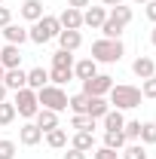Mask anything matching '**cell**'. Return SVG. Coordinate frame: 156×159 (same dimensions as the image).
<instances>
[{
	"mask_svg": "<svg viewBox=\"0 0 156 159\" xmlns=\"http://www.w3.org/2000/svg\"><path fill=\"white\" fill-rule=\"evenodd\" d=\"M132 3H150V0H132Z\"/></svg>",
	"mask_w": 156,
	"mask_h": 159,
	"instance_id": "obj_45",
	"label": "cell"
},
{
	"mask_svg": "<svg viewBox=\"0 0 156 159\" xmlns=\"http://www.w3.org/2000/svg\"><path fill=\"white\" fill-rule=\"evenodd\" d=\"M150 43L156 46V25H153V31H150Z\"/></svg>",
	"mask_w": 156,
	"mask_h": 159,
	"instance_id": "obj_43",
	"label": "cell"
},
{
	"mask_svg": "<svg viewBox=\"0 0 156 159\" xmlns=\"http://www.w3.org/2000/svg\"><path fill=\"white\" fill-rule=\"evenodd\" d=\"M119 159H147V144H141V141H132V144H126L122 147V156Z\"/></svg>",
	"mask_w": 156,
	"mask_h": 159,
	"instance_id": "obj_22",
	"label": "cell"
},
{
	"mask_svg": "<svg viewBox=\"0 0 156 159\" xmlns=\"http://www.w3.org/2000/svg\"><path fill=\"white\" fill-rule=\"evenodd\" d=\"M122 135H126V141H129V144H132V141H138V135H141V122H138V119H126Z\"/></svg>",
	"mask_w": 156,
	"mask_h": 159,
	"instance_id": "obj_33",
	"label": "cell"
},
{
	"mask_svg": "<svg viewBox=\"0 0 156 159\" xmlns=\"http://www.w3.org/2000/svg\"><path fill=\"white\" fill-rule=\"evenodd\" d=\"M34 125H37L40 132L46 135V132L58 129V113H55V110H43V107H40V110H37V116H34Z\"/></svg>",
	"mask_w": 156,
	"mask_h": 159,
	"instance_id": "obj_10",
	"label": "cell"
},
{
	"mask_svg": "<svg viewBox=\"0 0 156 159\" xmlns=\"http://www.w3.org/2000/svg\"><path fill=\"white\" fill-rule=\"evenodd\" d=\"M19 141L25 144V147H37L40 141H43V132H40L34 122H25V125L19 129Z\"/></svg>",
	"mask_w": 156,
	"mask_h": 159,
	"instance_id": "obj_12",
	"label": "cell"
},
{
	"mask_svg": "<svg viewBox=\"0 0 156 159\" xmlns=\"http://www.w3.org/2000/svg\"><path fill=\"white\" fill-rule=\"evenodd\" d=\"M101 3H104V6H110V9H113V6H119V3H122V0H101Z\"/></svg>",
	"mask_w": 156,
	"mask_h": 159,
	"instance_id": "obj_41",
	"label": "cell"
},
{
	"mask_svg": "<svg viewBox=\"0 0 156 159\" xmlns=\"http://www.w3.org/2000/svg\"><path fill=\"white\" fill-rule=\"evenodd\" d=\"M19 12H21V19H28L31 25H34L37 19H43V16H46V12H43V3H40V0H25Z\"/></svg>",
	"mask_w": 156,
	"mask_h": 159,
	"instance_id": "obj_19",
	"label": "cell"
},
{
	"mask_svg": "<svg viewBox=\"0 0 156 159\" xmlns=\"http://www.w3.org/2000/svg\"><path fill=\"white\" fill-rule=\"evenodd\" d=\"M61 31H80L83 28V9H74V6H64L58 16Z\"/></svg>",
	"mask_w": 156,
	"mask_h": 159,
	"instance_id": "obj_7",
	"label": "cell"
},
{
	"mask_svg": "<svg viewBox=\"0 0 156 159\" xmlns=\"http://www.w3.org/2000/svg\"><path fill=\"white\" fill-rule=\"evenodd\" d=\"M67 107H71L74 113H86V107H89V95H86V92L71 95V98H67Z\"/></svg>",
	"mask_w": 156,
	"mask_h": 159,
	"instance_id": "obj_31",
	"label": "cell"
},
{
	"mask_svg": "<svg viewBox=\"0 0 156 159\" xmlns=\"http://www.w3.org/2000/svg\"><path fill=\"white\" fill-rule=\"evenodd\" d=\"M98 31H101L107 40H119V34H122V25H117L113 19H104V25H101Z\"/></svg>",
	"mask_w": 156,
	"mask_h": 159,
	"instance_id": "obj_30",
	"label": "cell"
},
{
	"mask_svg": "<svg viewBox=\"0 0 156 159\" xmlns=\"http://www.w3.org/2000/svg\"><path fill=\"white\" fill-rule=\"evenodd\" d=\"M107 19H113V21H117V25H122V28H126V25H129V21H132V9H129V6H122V3H119V6H113V9H110V12H107Z\"/></svg>",
	"mask_w": 156,
	"mask_h": 159,
	"instance_id": "obj_24",
	"label": "cell"
},
{
	"mask_svg": "<svg viewBox=\"0 0 156 159\" xmlns=\"http://www.w3.org/2000/svg\"><path fill=\"white\" fill-rule=\"evenodd\" d=\"M107 110H110V101L104 98V95H95V98H89V107H86V116H92V119L98 122V119L104 116Z\"/></svg>",
	"mask_w": 156,
	"mask_h": 159,
	"instance_id": "obj_15",
	"label": "cell"
},
{
	"mask_svg": "<svg viewBox=\"0 0 156 159\" xmlns=\"http://www.w3.org/2000/svg\"><path fill=\"white\" fill-rule=\"evenodd\" d=\"M0 3H3V0H0Z\"/></svg>",
	"mask_w": 156,
	"mask_h": 159,
	"instance_id": "obj_46",
	"label": "cell"
},
{
	"mask_svg": "<svg viewBox=\"0 0 156 159\" xmlns=\"http://www.w3.org/2000/svg\"><path fill=\"white\" fill-rule=\"evenodd\" d=\"M0 64L9 70V67H19L21 64V46H12V43H6V46H0Z\"/></svg>",
	"mask_w": 156,
	"mask_h": 159,
	"instance_id": "obj_9",
	"label": "cell"
},
{
	"mask_svg": "<svg viewBox=\"0 0 156 159\" xmlns=\"http://www.w3.org/2000/svg\"><path fill=\"white\" fill-rule=\"evenodd\" d=\"M138 141H141V144H156V122H141Z\"/></svg>",
	"mask_w": 156,
	"mask_h": 159,
	"instance_id": "obj_32",
	"label": "cell"
},
{
	"mask_svg": "<svg viewBox=\"0 0 156 159\" xmlns=\"http://www.w3.org/2000/svg\"><path fill=\"white\" fill-rule=\"evenodd\" d=\"M132 74H135V77H141V80L153 77V74H156V64H153V58H147V55H138V58L132 61Z\"/></svg>",
	"mask_w": 156,
	"mask_h": 159,
	"instance_id": "obj_13",
	"label": "cell"
},
{
	"mask_svg": "<svg viewBox=\"0 0 156 159\" xmlns=\"http://www.w3.org/2000/svg\"><path fill=\"white\" fill-rule=\"evenodd\" d=\"M16 116H19V113H16V104H12L9 98H6V101H0V125H9V122H12Z\"/></svg>",
	"mask_w": 156,
	"mask_h": 159,
	"instance_id": "obj_29",
	"label": "cell"
},
{
	"mask_svg": "<svg viewBox=\"0 0 156 159\" xmlns=\"http://www.w3.org/2000/svg\"><path fill=\"white\" fill-rule=\"evenodd\" d=\"M71 129H77V132H92V129H95V119L86 116V113H74V119H71Z\"/></svg>",
	"mask_w": 156,
	"mask_h": 159,
	"instance_id": "obj_25",
	"label": "cell"
},
{
	"mask_svg": "<svg viewBox=\"0 0 156 159\" xmlns=\"http://www.w3.org/2000/svg\"><path fill=\"white\" fill-rule=\"evenodd\" d=\"M101 122H104V132H122V125H126V116H122V110H107L104 116H101Z\"/></svg>",
	"mask_w": 156,
	"mask_h": 159,
	"instance_id": "obj_18",
	"label": "cell"
},
{
	"mask_svg": "<svg viewBox=\"0 0 156 159\" xmlns=\"http://www.w3.org/2000/svg\"><path fill=\"white\" fill-rule=\"evenodd\" d=\"M92 0H67V6H74V9H86Z\"/></svg>",
	"mask_w": 156,
	"mask_h": 159,
	"instance_id": "obj_40",
	"label": "cell"
},
{
	"mask_svg": "<svg viewBox=\"0 0 156 159\" xmlns=\"http://www.w3.org/2000/svg\"><path fill=\"white\" fill-rule=\"evenodd\" d=\"M71 147L89 153V150H95V135H92V132H77V135L71 138Z\"/></svg>",
	"mask_w": 156,
	"mask_h": 159,
	"instance_id": "obj_20",
	"label": "cell"
},
{
	"mask_svg": "<svg viewBox=\"0 0 156 159\" xmlns=\"http://www.w3.org/2000/svg\"><path fill=\"white\" fill-rule=\"evenodd\" d=\"M3 74H6V67H3V64H0V83H3Z\"/></svg>",
	"mask_w": 156,
	"mask_h": 159,
	"instance_id": "obj_44",
	"label": "cell"
},
{
	"mask_svg": "<svg viewBox=\"0 0 156 159\" xmlns=\"http://www.w3.org/2000/svg\"><path fill=\"white\" fill-rule=\"evenodd\" d=\"M113 89V77H107V74H95L92 80H83V92L89 95V98H95V95H107Z\"/></svg>",
	"mask_w": 156,
	"mask_h": 159,
	"instance_id": "obj_6",
	"label": "cell"
},
{
	"mask_svg": "<svg viewBox=\"0 0 156 159\" xmlns=\"http://www.w3.org/2000/svg\"><path fill=\"white\" fill-rule=\"evenodd\" d=\"M141 98H156V74L144 80V86H141Z\"/></svg>",
	"mask_w": 156,
	"mask_h": 159,
	"instance_id": "obj_34",
	"label": "cell"
},
{
	"mask_svg": "<svg viewBox=\"0 0 156 159\" xmlns=\"http://www.w3.org/2000/svg\"><path fill=\"white\" fill-rule=\"evenodd\" d=\"M9 21H12V12H9L6 6H0V28H6Z\"/></svg>",
	"mask_w": 156,
	"mask_h": 159,
	"instance_id": "obj_37",
	"label": "cell"
},
{
	"mask_svg": "<svg viewBox=\"0 0 156 159\" xmlns=\"http://www.w3.org/2000/svg\"><path fill=\"white\" fill-rule=\"evenodd\" d=\"M46 144H49L52 150H64V147H67V132H64V129H52V132H46Z\"/></svg>",
	"mask_w": 156,
	"mask_h": 159,
	"instance_id": "obj_23",
	"label": "cell"
},
{
	"mask_svg": "<svg viewBox=\"0 0 156 159\" xmlns=\"http://www.w3.org/2000/svg\"><path fill=\"white\" fill-rule=\"evenodd\" d=\"M61 31L58 25V16H43V19H37L31 28H28V40H34V43H49V40H55Z\"/></svg>",
	"mask_w": 156,
	"mask_h": 159,
	"instance_id": "obj_2",
	"label": "cell"
},
{
	"mask_svg": "<svg viewBox=\"0 0 156 159\" xmlns=\"http://www.w3.org/2000/svg\"><path fill=\"white\" fill-rule=\"evenodd\" d=\"M129 141H126V135L122 132H104V147H110V150H122Z\"/></svg>",
	"mask_w": 156,
	"mask_h": 159,
	"instance_id": "obj_27",
	"label": "cell"
},
{
	"mask_svg": "<svg viewBox=\"0 0 156 159\" xmlns=\"http://www.w3.org/2000/svg\"><path fill=\"white\" fill-rule=\"evenodd\" d=\"M58 43H61L64 52H77L83 46V34L80 31H58Z\"/></svg>",
	"mask_w": 156,
	"mask_h": 159,
	"instance_id": "obj_14",
	"label": "cell"
},
{
	"mask_svg": "<svg viewBox=\"0 0 156 159\" xmlns=\"http://www.w3.org/2000/svg\"><path fill=\"white\" fill-rule=\"evenodd\" d=\"M0 34L6 37V43H12V46H21V43L28 40V28H21V25H12V21H9V25H6Z\"/></svg>",
	"mask_w": 156,
	"mask_h": 159,
	"instance_id": "obj_17",
	"label": "cell"
},
{
	"mask_svg": "<svg viewBox=\"0 0 156 159\" xmlns=\"http://www.w3.org/2000/svg\"><path fill=\"white\" fill-rule=\"evenodd\" d=\"M0 46H3V43H0Z\"/></svg>",
	"mask_w": 156,
	"mask_h": 159,
	"instance_id": "obj_47",
	"label": "cell"
},
{
	"mask_svg": "<svg viewBox=\"0 0 156 159\" xmlns=\"http://www.w3.org/2000/svg\"><path fill=\"white\" fill-rule=\"evenodd\" d=\"M122 55H126L122 40H107V37H101V40L92 43V58H95L98 64H117Z\"/></svg>",
	"mask_w": 156,
	"mask_h": 159,
	"instance_id": "obj_1",
	"label": "cell"
},
{
	"mask_svg": "<svg viewBox=\"0 0 156 159\" xmlns=\"http://www.w3.org/2000/svg\"><path fill=\"white\" fill-rule=\"evenodd\" d=\"M107 95H110L113 110H135L141 104V89L138 86H113Z\"/></svg>",
	"mask_w": 156,
	"mask_h": 159,
	"instance_id": "obj_4",
	"label": "cell"
},
{
	"mask_svg": "<svg viewBox=\"0 0 156 159\" xmlns=\"http://www.w3.org/2000/svg\"><path fill=\"white\" fill-rule=\"evenodd\" d=\"M95 74H98V61H95V58L74 61V77H77V80H92Z\"/></svg>",
	"mask_w": 156,
	"mask_h": 159,
	"instance_id": "obj_16",
	"label": "cell"
},
{
	"mask_svg": "<svg viewBox=\"0 0 156 159\" xmlns=\"http://www.w3.org/2000/svg\"><path fill=\"white\" fill-rule=\"evenodd\" d=\"M104 19H107V9L104 6H86L83 9V25L86 28H101Z\"/></svg>",
	"mask_w": 156,
	"mask_h": 159,
	"instance_id": "obj_11",
	"label": "cell"
},
{
	"mask_svg": "<svg viewBox=\"0 0 156 159\" xmlns=\"http://www.w3.org/2000/svg\"><path fill=\"white\" fill-rule=\"evenodd\" d=\"M37 101L43 110H55V113H61V110H67V92L61 89V86H43V89H37Z\"/></svg>",
	"mask_w": 156,
	"mask_h": 159,
	"instance_id": "obj_3",
	"label": "cell"
},
{
	"mask_svg": "<svg viewBox=\"0 0 156 159\" xmlns=\"http://www.w3.org/2000/svg\"><path fill=\"white\" fill-rule=\"evenodd\" d=\"M61 159H86V153H83V150H74V147H71V150H67V153H64Z\"/></svg>",
	"mask_w": 156,
	"mask_h": 159,
	"instance_id": "obj_39",
	"label": "cell"
},
{
	"mask_svg": "<svg viewBox=\"0 0 156 159\" xmlns=\"http://www.w3.org/2000/svg\"><path fill=\"white\" fill-rule=\"evenodd\" d=\"M74 80V70H64V67H52L49 70V83L52 86H64V83H71Z\"/></svg>",
	"mask_w": 156,
	"mask_h": 159,
	"instance_id": "obj_28",
	"label": "cell"
},
{
	"mask_svg": "<svg viewBox=\"0 0 156 159\" xmlns=\"http://www.w3.org/2000/svg\"><path fill=\"white\" fill-rule=\"evenodd\" d=\"M43 86H49V70H43V67H34V70H28V89H43Z\"/></svg>",
	"mask_w": 156,
	"mask_h": 159,
	"instance_id": "obj_21",
	"label": "cell"
},
{
	"mask_svg": "<svg viewBox=\"0 0 156 159\" xmlns=\"http://www.w3.org/2000/svg\"><path fill=\"white\" fill-rule=\"evenodd\" d=\"M6 92H9V89H6V86L0 83V101H6Z\"/></svg>",
	"mask_w": 156,
	"mask_h": 159,
	"instance_id": "obj_42",
	"label": "cell"
},
{
	"mask_svg": "<svg viewBox=\"0 0 156 159\" xmlns=\"http://www.w3.org/2000/svg\"><path fill=\"white\" fill-rule=\"evenodd\" d=\"M144 6H147V19H150V21L156 25V0H150V3H144Z\"/></svg>",
	"mask_w": 156,
	"mask_h": 159,
	"instance_id": "obj_38",
	"label": "cell"
},
{
	"mask_svg": "<svg viewBox=\"0 0 156 159\" xmlns=\"http://www.w3.org/2000/svg\"><path fill=\"white\" fill-rule=\"evenodd\" d=\"M52 67H64V70H74V52H64V49H58V52L52 55Z\"/></svg>",
	"mask_w": 156,
	"mask_h": 159,
	"instance_id": "obj_26",
	"label": "cell"
},
{
	"mask_svg": "<svg viewBox=\"0 0 156 159\" xmlns=\"http://www.w3.org/2000/svg\"><path fill=\"white\" fill-rule=\"evenodd\" d=\"M12 104H16V113H19V116H25V119H34V116H37V110H40L37 92H34V89H28V86L16 92Z\"/></svg>",
	"mask_w": 156,
	"mask_h": 159,
	"instance_id": "obj_5",
	"label": "cell"
},
{
	"mask_svg": "<svg viewBox=\"0 0 156 159\" xmlns=\"http://www.w3.org/2000/svg\"><path fill=\"white\" fill-rule=\"evenodd\" d=\"M95 159H119V150H110V147H98Z\"/></svg>",
	"mask_w": 156,
	"mask_h": 159,
	"instance_id": "obj_36",
	"label": "cell"
},
{
	"mask_svg": "<svg viewBox=\"0 0 156 159\" xmlns=\"http://www.w3.org/2000/svg\"><path fill=\"white\" fill-rule=\"evenodd\" d=\"M0 159H16V141H0Z\"/></svg>",
	"mask_w": 156,
	"mask_h": 159,
	"instance_id": "obj_35",
	"label": "cell"
},
{
	"mask_svg": "<svg viewBox=\"0 0 156 159\" xmlns=\"http://www.w3.org/2000/svg\"><path fill=\"white\" fill-rule=\"evenodd\" d=\"M3 86L9 89V92H19L28 86V70H21V67H9L6 74H3Z\"/></svg>",
	"mask_w": 156,
	"mask_h": 159,
	"instance_id": "obj_8",
	"label": "cell"
}]
</instances>
